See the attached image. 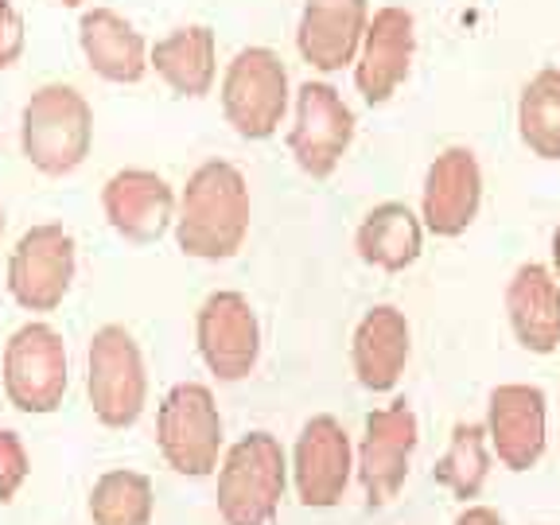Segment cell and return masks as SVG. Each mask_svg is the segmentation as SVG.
Segmentation results:
<instances>
[{"label":"cell","instance_id":"4316f807","mask_svg":"<svg viewBox=\"0 0 560 525\" xmlns=\"http://www.w3.org/2000/svg\"><path fill=\"white\" fill-rule=\"evenodd\" d=\"M27 44V32H24V16L12 0H0V70H9L20 62Z\"/></svg>","mask_w":560,"mask_h":525},{"label":"cell","instance_id":"8992f818","mask_svg":"<svg viewBox=\"0 0 560 525\" xmlns=\"http://www.w3.org/2000/svg\"><path fill=\"white\" fill-rule=\"evenodd\" d=\"M156 444L164 464L187 479H207L219 467L222 412L207 385L179 382L167 389L156 412Z\"/></svg>","mask_w":560,"mask_h":525},{"label":"cell","instance_id":"4dcf8cb0","mask_svg":"<svg viewBox=\"0 0 560 525\" xmlns=\"http://www.w3.org/2000/svg\"><path fill=\"white\" fill-rule=\"evenodd\" d=\"M0 234H4V207H0Z\"/></svg>","mask_w":560,"mask_h":525},{"label":"cell","instance_id":"d6986e66","mask_svg":"<svg viewBox=\"0 0 560 525\" xmlns=\"http://www.w3.org/2000/svg\"><path fill=\"white\" fill-rule=\"evenodd\" d=\"M79 47L102 82L137 86L149 74V39L114 9H90L79 20Z\"/></svg>","mask_w":560,"mask_h":525},{"label":"cell","instance_id":"5b68a950","mask_svg":"<svg viewBox=\"0 0 560 525\" xmlns=\"http://www.w3.org/2000/svg\"><path fill=\"white\" fill-rule=\"evenodd\" d=\"M222 114L242 140H269L284 125L292 90L289 70L269 47H242L222 74Z\"/></svg>","mask_w":560,"mask_h":525},{"label":"cell","instance_id":"ac0fdd59","mask_svg":"<svg viewBox=\"0 0 560 525\" xmlns=\"http://www.w3.org/2000/svg\"><path fill=\"white\" fill-rule=\"evenodd\" d=\"M412 350V331L401 307L377 304L362 315V324L354 327L350 339V366L359 377L362 389L370 394H389L405 374Z\"/></svg>","mask_w":560,"mask_h":525},{"label":"cell","instance_id":"f546056e","mask_svg":"<svg viewBox=\"0 0 560 525\" xmlns=\"http://www.w3.org/2000/svg\"><path fill=\"white\" fill-rule=\"evenodd\" d=\"M62 9H82V4H90V0H59Z\"/></svg>","mask_w":560,"mask_h":525},{"label":"cell","instance_id":"ffe728a7","mask_svg":"<svg viewBox=\"0 0 560 525\" xmlns=\"http://www.w3.org/2000/svg\"><path fill=\"white\" fill-rule=\"evenodd\" d=\"M149 70L179 97H207L219 79V39L207 24H184L149 47Z\"/></svg>","mask_w":560,"mask_h":525},{"label":"cell","instance_id":"6da1fadb","mask_svg":"<svg viewBox=\"0 0 560 525\" xmlns=\"http://www.w3.org/2000/svg\"><path fill=\"white\" fill-rule=\"evenodd\" d=\"M249 184L226 160H207L175 199V242L195 261H226L249 234Z\"/></svg>","mask_w":560,"mask_h":525},{"label":"cell","instance_id":"603a6c76","mask_svg":"<svg viewBox=\"0 0 560 525\" xmlns=\"http://www.w3.org/2000/svg\"><path fill=\"white\" fill-rule=\"evenodd\" d=\"M522 144L541 160H560V67L537 70L517 97Z\"/></svg>","mask_w":560,"mask_h":525},{"label":"cell","instance_id":"d4e9b609","mask_svg":"<svg viewBox=\"0 0 560 525\" xmlns=\"http://www.w3.org/2000/svg\"><path fill=\"white\" fill-rule=\"evenodd\" d=\"M490 475V452H487V424H455L452 444L432 467V479L455 499H479L482 482Z\"/></svg>","mask_w":560,"mask_h":525},{"label":"cell","instance_id":"44dd1931","mask_svg":"<svg viewBox=\"0 0 560 525\" xmlns=\"http://www.w3.org/2000/svg\"><path fill=\"white\" fill-rule=\"evenodd\" d=\"M506 315L517 342L529 354H552L560 347V284L545 265L529 261L506 284Z\"/></svg>","mask_w":560,"mask_h":525},{"label":"cell","instance_id":"83f0119b","mask_svg":"<svg viewBox=\"0 0 560 525\" xmlns=\"http://www.w3.org/2000/svg\"><path fill=\"white\" fill-rule=\"evenodd\" d=\"M455 525H506L490 506H467L464 514L455 517Z\"/></svg>","mask_w":560,"mask_h":525},{"label":"cell","instance_id":"ba28073f","mask_svg":"<svg viewBox=\"0 0 560 525\" xmlns=\"http://www.w3.org/2000/svg\"><path fill=\"white\" fill-rule=\"evenodd\" d=\"M354 114L331 82H304L296 90V114L289 129V152L300 172L312 179H331L350 152Z\"/></svg>","mask_w":560,"mask_h":525},{"label":"cell","instance_id":"9a60e30c","mask_svg":"<svg viewBox=\"0 0 560 525\" xmlns=\"http://www.w3.org/2000/svg\"><path fill=\"white\" fill-rule=\"evenodd\" d=\"M482 202V167L471 149H444L432 160L424 175V195H420V219L436 237H459L467 234L479 219Z\"/></svg>","mask_w":560,"mask_h":525},{"label":"cell","instance_id":"8fae6325","mask_svg":"<svg viewBox=\"0 0 560 525\" xmlns=\"http://www.w3.org/2000/svg\"><path fill=\"white\" fill-rule=\"evenodd\" d=\"M420 424L417 412L405 401L385 405V409L370 412L366 432L359 444V482L370 506H385L397 499V490L409 479L412 452H417Z\"/></svg>","mask_w":560,"mask_h":525},{"label":"cell","instance_id":"f1b7e54d","mask_svg":"<svg viewBox=\"0 0 560 525\" xmlns=\"http://www.w3.org/2000/svg\"><path fill=\"white\" fill-rule=\"evenodd\" d=\"M552 269H557L552 277H557V284H560V226L552 230Z\"/></svg>","mask_w":560,"mask_h":525},{"label":"cell","instance_id":"e0dca14e","mask_svg":"<svg viewBox=\"0 0 560 525\" xmlns=\"http://www.w3.org/2000/svg\"><path fill=\"white\" fill-rule=\"evenodd\" d=\"M366 20H370L366 0H307L296 27L300 59L312 70H319V74H335L342 67H354Z\"/></svg>","mask_w":560,"mask_h":525},{"label":"cell","instance_id":"3957f363","mask_svg":"<svg viewBox=\"0 0 560 525\" xmlns=\"http://www.w3.org/2000/svg\"><path fill=\"white\" fill-rule=\"evenodd\" d=\"M289 487L284 447L272 432H249L222 459L219 514L226 525H272Z\"/></svg>","mask_w":560,"mask_h":525},{"label":"cell","instance_id":"4fadbf2b","mask_svg":"<svg viewBox=\"0 0 560 525\" xmlns=\"http://www.w3.org/2000/svg\"><path fill=\"white\" fill-rule=\"evenodd\" d=\"M175 199L179 195L172 191V184L149 167H125L109 175V184L102 187L105 222L132 245H152L172 230Z\"/></svg>","mask_w":560,"mask_h":525},{"label":"cell","instance_id":"2e32d148","mask_svg":"<svg viewBox=\"0 0 560 525\" xmlns=\"http://www.w3.org/2000/svg\"><path fill=\"white\" fill-rule=\"evenodd\" d=\"M487 444L510 471H529L545 455V394L537 385H499L487 405Z\"/></svg>","mask_w":560,"mask_h":525},{"label":"cell","instance_id":"52a82bcc","mask_svg":"<svg viewBox=\"0 0 560 525\" xmlns=\"http://www.w3.org/2000/svg\"><path fill=\"white\" fill-rule=\"evenodd\" d=\"M0 377H4V394L20 412H32V417L55 412L70 385L62 335L51 324H24L4 347Z\"/></svg>","mask_w":560,"mask_h":525},{"label":"cell","instance_id":"7a4b0ae2","mask_svg":"<svg viewBox=\"0 0 560 525\" xmlns=\"http://www.w3.org/2000/svg\"><path fill=\"white\" fill-rule=\"evenodd\" d=\"M20 149L35 172L51 179L79 172L94 149V109L86 94L67 82H47L35 90L20 114Z\"/></svg>","mask_w":560,"mask_h":525},{"label":"cell","instance_id":"cb8c5ba5","mask_svg":"<svg viewBox=\"0 0 560 525\" xmlns=\"http://www.w3.org/2000/svg\"><path fill=\"white\" fill-rule=\"evenodd\" d=\"M156 510L152 479L129 467L105 471L90 490V522L94 525H149Z\"/></svg>","mask_w":560,"mask_h":525},{"label":"cell","instance_id":"30bf717a","mask_svg":"<svg viewBox=\"0 0 560 525\" xmlns=\"http://www.w3.org/2000/svg\"><path fill=\"white\" fill-rule=\"evenodd\" d=\"M195 339L219 382H242L261 359V324L242 292H210L195 315Z\"/></svg>","mask_w":560,"mask_h":525},{"label":"cell","instance_id":"7c38bea8","mask_svg":"<svg viewBox=\"0 0 560 525\" xmlns=\"http://www.w3.org/2000/svg\"><path fill=\"white\" fill-rule=\"evenodd\" d=\"M417 55V20L401 4H385L366 20L359 55H354V86L370 105H382L409 79Z\"/></svg>","mask_w":560,"mask_h":525},{"label":"cell","instance_id":"7402d4cb","mask_svg":"<svg viewBox=\"0 0 560 525\" xmlns=\"http://www.w3.org/2000/svg\"><path fill=\"white\" fill-rule=\"evenodd\" d=\"M354 245H359V257L370 269L405 272L409 265H417L420 245H424V226L405 202H382L362 219Z\"/></svg>","mask_w":560,"mask_h":525},{"label":"cell","instance_id":"5bb4252c","mask_svg":"<svg viewBox=\"0 0 560 525\" xmlns=\"http://www.w3.org/2000/svg\"><path fill=\"white\" fill-rule=\"evenodd\" d=\"M350 471H354V447L335 417H312L300 429L296 455H292V479L304 506L327 510L342 502Z\"/></svg>","mask_w":560,"mask_h":525},{"label":"cell","instance_id":"484cf974","mask_svg":"<svg viewBox=\"0 0 560 525\" xmlns=\"http://www.w3.org/2000/svg\"><path fill=\"white\" fill-rule=\"evenodd\" d=\"M32 475V464H27V447L24 440L12 429H0V502H12L20 494V487Z\"/></svg>","mask_w":560,"mask_h":525},{"label":"cell","instance_id":"9c48e42d","mask_svg":"<svg viewBox=\"0 0 560 525\" xmlns=\"http://www.w3.org/2000/svg\"><path fill=\"white\" fill-rule=\"evenodd\" d=\"M74 269H79V254H74L70 230L44 222L27 230L12 249L9 292L24 312H55L70 296Z\"/></svg>","mask_w":560,"mask_h":525},{"label":"cell","instance_id":"277c9868","mask_svg":"<svg viewBox=\"0 0 560 525\" xmlns=\"http://www.w3.org/2000/svg\"><path fill=\"white\" fill-rule=\"evenodd\" d=\"M86 394L97 424L132 429L149 405V370L140 342L125 327L105 324L94 331L86 350Z\"/></svg>","mask_w":560,"mask_h":525}]
</instances>
